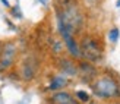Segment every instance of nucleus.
Masks as SVG:
<instances>
[{"label":"nucleus","instance_id":"nucleus-7","mask_svg":"<svg viewBox=\"0 0 120 104\" xmlns=\"http://www.w3.org/2000/svg\"><path fill=\"white\" fill-rule=\"evenodd\" d=\"M64 84H66V79L62 78V76H57V78H54V81L51 82L50 89H57V88H60V87H63Z\"/></svg>","mask_w":120,"mask_h":104},{"label":"nucleus","instance_id":"nucleus-1","mask_svg":"<svg viewBox=\"0 0 120 104\" xmlns=\"http://www.w3.org/2000/svg\"><path fill=\"white\" fill-rule=\"evenodd\" d=\"M94 92L103 98H110L119 94V87L111 78H101L94 85Z\"/></svg>","mask_w":120,"mask_h":104},{"label":"nucleus","instance_id":"nucleus-2","mask_svg":"<svg viewBox=\"0 0 120 104\" xmlns=\"http://www.w3.org/2000/svg\"><path fill=\"white\" fill-rule=\"evenodd\" d=\"M81 53H82L83 57H86L88 60H91V62H95V60H98L101 57V50H100L98 44L91 38H85L82 41Z\"/></svg>","mask_w":120,"mask_h":104},{"label":"nucleus","instance_id":"nucleus-6","mask_svg":"<svg viewBox=\"0 0 120 104\" xmlns=\"http://www.w3.org/2000/svg\"><path fill=\"white\" fill-rule=\"evenodd\" d=\"M35 73V65L34 66H29V65H25L23 66V78L25 79H31Z\"/></svg>","mask_w":120,"mask_h":104},{"label":"nucleus","instance_id":"nucleus-4","mask_svg":"<svg viewBox=\"0 0 120 104\" xmlns=\"http://www.w3.org/2000/svg\"><path fill=\"white\" fill-rule=\"evenodd\" d=\"M64 38V42H66V46H68V50H69V53L72 54L73 57H79L81 56V48H79V46L76 44V41L73 40V37L72 35H66V37H63Z\"/></svg>","mask_w":120,"mask_h":104},{"label":"nucleus","instance_id":"nucleus-11","mask_svg":"<svg viewBox=\"0 0 120 104\" xmlns=\"http://www.w3.org/2000/svg\"><path fill=\"white\" fill-rule=\"evenodd\" d=\"M117 104H120V103H117Z\"/></svg>","mask_w":120,"mask_h":104},{"label":"nucleus","instance_id":"nucleus-9","mask_svg":"<svg viewBox=\"0 0 120 104\" xmlns=\"http://www.w3.org/2000/svg\"><path fill=\"white\" fill-rule=\"evenodd\" d=\"M109 37H110V41L116 42L119 40V29L117 28H113L111 31H110V34H109Z\"/></svg>","mask_w":120,"mask_h":104},{"label":"nucleus","instance_id":"nucleus-10","mask_svg":"<svg viewBox=\"0 0 120 104\" xmlns=\"http://www.w3.org/2000/svg\"><path fill=\"white\" fill-rule=\"evenodd\" d=\"M78 98H81V101H88L89 100V97H88V94L86 92H83V91H78Z\"/></svg>","mask_w":120,"mask_h":104},{"label":"nucleus","instance_id":"nucleus-3","mask_svg":"<svg viewBox=\"0 0 120 104\" xmlns=\"http://www.w3.org/2000/svg\"><path fill=\"white\" fill-rule=\"evenodd\" d=\"M51 101L54 104H78L76 100H73V97L68 92H57L53 95Z\"/></svg>","mask_w":120,"mask_h":104},{"label":"nucleus","instance_id":"nucleus-8","mask_svg":"<svg viewBox=\"0 0 120 104\" xmlns=\"http://www.w3.org/2000/svg\"><path fill=\"white\" fill-rule=\"evenodd\" d=\"M81 69L85 72V73H91V75H95V69L92 68L91 65H88V63H82V65H81Z\"/></svg>","mask_w":120,"mask_h":104},{"label":"nucleus","instance_id":"nucleus-5","mask_svg":"<svg viewBox=\"0 0 120 104\" xmlns=\"http://www.w3.org/2000/svg\"><path fill=\"white\" fill-rule=\"evenodd\" d=\"M15 54V47L13 46H8L4 50V54H3V59H2V68H8L12 62V57Z\"/></svg>","mask_w":120,"mask_h":104}]
</instances>
